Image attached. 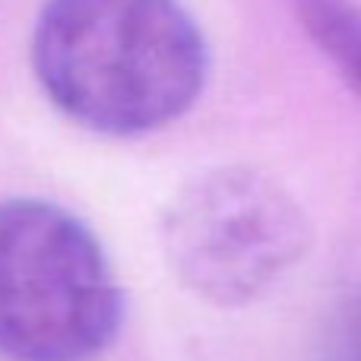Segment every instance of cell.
Returning a JSON list of instances; mask_svg holds the SVG:
<instances>
[{
  "mask_svg": "<svg viewBox=\"0 0 361 361\" xmlns=\"http://www.w3.org/2000/svg\"><path fill=\"white\" fill-rule=\"evenodd\" d=\"M32 67L51 105L99 137H146L203 95L209 54L180 0H48Z\"/></svg>",
  "mask_w": 361,
  "mask_h": 361,
  "instance_id": "cell-1",
  "label": "cell"
},
{
  "mask_svg": "<svg viewBox=\"0 0 361 361\" xmlns=\"http://www.w3.org/2000/svg\"><path fill=\"white\" fill-rule=\"evenodd\" d=\"M320 361H361V292L345 298L320 339Z\"/></svg>",
  "mask_w": 361,
  "mask_h": 361,
  "instance_id": "cell-5",
  "label": "cell"
},
{
  "mask_svg": "<svg viewBox=\"0 0 361 361\" xmlns=\"http://www.w3.org/2000/svg\"><path fill=\"white\" fill-rule=\"evenodd\" d=\"M292 10L361 105V6L352 0H292Z\"/></svg>",
  "mask_w": 361,
  "mask_h": 361,
  "instance_id": "cell-4",
  "label": "cell"
},
{
  "mask_svg": "<svg viewBox=\"0 0 361 361\" xmlns=\"http://www.w3.org/2000/svg\"><path fill=\"white\" fill-rule=\"evenodd\" d=\"M121 326L124 292L95 231L51 200H0V358L95 361Z\"/></svg>",
  "mask_w": 361,
  "mask_h": 361,
  "instance_id": "cell-2",
  "label": "cell"
},
{
  "mask_svg": "<svg viewBox=\"0 0 361 361\" xmlns=\"http://www.w3.org/2000/svg\"><path fill=\"white\" fill-rule=\"evenodd\" d=\"M159 241L187 292L238 311L267 298L305 260L314 225L279 178L254 165H222L171 197Z\"/></svg>",
  "mask_w": 361,
  "mask_h": 361,
  "instance_id": "cell-3",
  "label": "cell"
}]
</instances>
